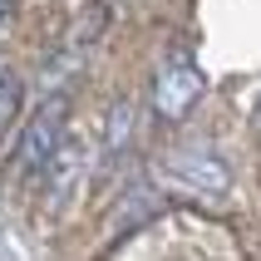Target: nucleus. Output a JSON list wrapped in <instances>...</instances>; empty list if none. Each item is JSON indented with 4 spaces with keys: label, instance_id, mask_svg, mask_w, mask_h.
I'll use <instances>...</instances> for the list:
<instances>
[{
    "label": "nucleus",
    "instance_id": "1",
    "mask_svg": "<svg viewBox=\"0 0 261 261\" xmlns=\"http://www.w3.org/2000/svg\"><path fill=\"white\" fill-rule=\"evenodd\" d=\"M64 123H69V99H64V89H55V94L35 109L25 138H20V153H15V168L25 177H40L44 168H49V158L64 148Z\"/></svg>",
    "mask_w": 261,
    "mask_h": 261
},
{
    "label": "nucleus",
    "instance_id": "2",
    "mask_svg": "<svg viewBox=\"0 0 261 261\" xmlns=\"http://www.w3.org/2000/svg\"><path fill=\"white\" fill-rule=\"evenodd\" d=\"M202 74L192 69L188 59H168L158 69V79H153V109H158L163 118H188L192 109H197V99H202Z\"/></svg>",
    "mask_w": 261,
    "mask_h": 261
},
{
    "label": "nucleus",
    "instance_id": "3",
    "mask_svg": "<svg viewBox=\"0 0 261 261\" xmlns=\"http://www.w3.org/2000/svg\"><path fill=\"white\" fill-rule=\"evenodd\" d=\"M177 168H182L188 182H197V188H207V192H222V188H227V163H222V158H207V153H177Z\"/></svg>",
    "mask_w": 261,
    "mask_h": 261
},
{
    "label": "nucleus",
    "instance_id": "4",
    "mask_svg": "<svg viewBox=\"0 0 261 261\" xmlns=\"http://www.w3.org/2000/svg\"><path fill=\"white\" fill-rule=\"evenodd\" d=\"M20 103H25V84L15 69H0V138L10 133V123L20 118Z\"/></svg>",
    "mask_w": 261,
    "mask_h": 261
},
{
    "label": "nucleus",
    "instance_id": "5",
    "mask_svg": "<svg viewBox=\"0 0 261 261\" xmlns=\"http://www.w3.org/2000/svg\"><path fill=\"white\" fill-rule=\"evenodd\" d=\"M128 118H133L128 99H118V103H114V123L103 118V143H109V148H118L123 138H128Z\"/></svg>",
    "mask_w": 261,
    "mask_h": 261
},
{
    "label": "nucleus",
    "instance_id": "6",
    "mask_svg": "<svg viewBox=\"0 0 261 261\" xmlns=\"http://www.w3.org/2000/svg\"><path fill=\"white\" fill-rule=\"evenodd\" d=\"M10 15H15V0H0V30L10 25Z\"/></svg>",
    "mask_w": 261,
    "mask_h": 261
}]
</instances>
